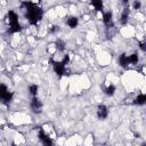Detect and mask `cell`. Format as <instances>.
<instances>
[{"label":"cell","mask_w":146,"mask_h":146,"mask_svg":"<svg viewBox=\"0 0 146 146\" xmlns=\"http://www.w3.org/2000/svg\"><path fill=\"white\" fill-rule=\"evenodd\" d=\"M22 6L25 9V17L30 25H38L43 17V9L32 1H24Z\"/></svg>","instance_id":"1"},{"label":"cell","mask_w":146,"mask_h":146,"mask_svg":"<svg viewBox=\"0 0 146 146\" xmlns=\"http://www.w3.org/2000/svg\"><path fill=\"white\" fill-rule=\"evenodd\" d=\"M7 22H8V33H18L22 31V25L18 22V15L14 10H9L7 13Z\"/></svg>","instance_id":"2"},{"label":"cell","mask_w":146,"mask_h":146,"mask_svg":"<svg viewBox=\"0 0 146 146\" xmlns=\"http://www.w3.org/2000/svg\"><path fill=\"white\" fill-rule=\"evenodd\" d=\"M49 62H50V64H51V66H52V68H54V71L57 74L58 78H62L64 75H70V72L66 70V65L62 60L60 62H56L52 58H50Z\"/></svg>","instance_id":"3"},{"label":"cell","mask_w":146,"mask_h":146,"mask_svg":"<svg viewBox=\"0 0 146 146\" xmlns=\"http://www.w3.org/2000/svg\"><path fill=\"white\" fill-rule=\"evenodd\" d=\"M13 98H14V92L8 90V88L5 83H1V86H0V99H1L2 104L9 105L13 102Z\"/></svg>","instance_id":"4"},{"label":"cell","mask_w":146,"mask_h":146,"mask_svg":"<svg viewBox=\"0 0 146 146\" xmlns=\"http://www.w3.org/2000/svg\"><path fill=\"white\" fill-rule=\"evenodd\" d=\"M42 102L36 97L34 96L31 100V104H30V107H31V111L34 113V114H40L42 112Z\"/></svg>","instance_id":"5"},{"label":"cell","mask_w":146,"mask_h":146,"mask_svg":"<svg viewBox=\"0 0 146 146\" xmlns=\"http://www.w3.org/2000/svg\"><path fill=\"white\" fill-rule=\"evenodd\" d=\"M38 137H39V140H40L43 145H46V146H51V145H52V139H51V138L44 132V130H43L42 128H40V127H39Z\"/></svg>","instance_id":"6"},{"label":"cell","mask_w":146,"mask_h":146,"mask_svg":"<svg viewBox=\"0 0 146 146\" xmlns=\"http://www.w3.org/2000/svg\"><path fill=\"white\" fill-rule=\"evenodd\" d=\"M103 23L106 26V29H111L114 26V22H113V13L111 10L105 11L103 14Z\"/></svg>","instance_id":"7"},{"label":"cell","mask_w":146,"mask_h":146,"mask_svg":"<svg viewBox=\"0 0 146 146\" xmlns=\"http://www.w3.org/2000/svg\"><path fill=\"white\" fill-rule=\"evenodd\" d=\"M107 116H108V108H107V106H105L103 104L99 105L97 107V117L99 120H105V119H107Z\"/></svg>","instance_id":"8"},{"label":"cell","mask_w":146,"mask_h":146,"mask_svg":"<svg viewBox=\"0 0 146 146\" xmlns=\"http://www.w3.org/2000/svg\"><path fill=\"white\" fill-rule=\"evenodd\" d=\"M117 63H119V65H120L122 68H127V67L130 65V63H129V56H127L125 52L121 54L120 57L117 58Z\"/></svg>","instance_id":"9"},{"label":"cell","mask_w":146,"mask_h":146,"mask_svg":"<svg viewBox=\"0 0 146 146\" xmlns=\"http://www.w3.org/2000/svg\"><path fill=\"white\" fill-rule=\"evenodd\" d=\"M133 105H137V106H141V105H145L146 104V94H139L135 97L133 102H132Z\"/></svg>","instance_id":"10"},{"label":"cell","mask_w":146,"mask_h":146,"mask_svg":"<svg viewBox=\"0 0 146 146\" xmlns=\"http://www.w3.org/2000/svg\"><path fill=\"white\" fill-rule=\"evenodd\" d=\"M129 16H130V10H129V8L125 7V8L123 9L121 16H120V23H121L122 25H125V24L128 23V21H129Z\"/></svg>","instance_id":"11"},{"label":"cell","mask_w":146,"mask_h":146,"mask_svg":"<svg viewBox=\"0 0 146 146\" xmlns=\"http://www.w3.org/2000/svg\"><path fill=\"white\" fill-rule=\"evenodd\" d=\"M66 25H67L70 29H75V27L79 25V19H78V17H75V16H70V17L66 19Z\"/></svg>","instance_id":"12"},{"label":"cell","mask_w":146,"mask_h":146,"mask_svg":"<svg viewBox=\"0 0 146 146\" xmlns=\"http://www.w3.org/2000/svg\"><path fill=\"white\" fill-rule=\"evenodd\" d=\"M91 6L96 11H103V7H104L103 0H91Z\"/></svg>","instance_id":"13"},{"label":"cell","mask_w":146,"mask_h":146,"mask_svg":"<svg viewBox=\"0 0 146 146\" xmlns=\"http://www.w3.org/2000/svg\"><path fill=\"white\" fill-rule=\"evenodd\" d=\"M115 91H116V88H115L114 84H110V86H107V87L104 88V92H105V95H106V96H110V97L114 96Z\"/></svg>","instance_id":"14"},{"label":"cell","mask_w":146,"mask_h":146,"mask_svg":"<svg viewBox=\"0 0 146 146\" xmlns=\"http://www.w3.org/2000/svg\"><path fill=\"white\" fill-rule=\"evenodd\" d=\"M38 90H39V86L38 84L33 83V84H30L29 86V92H30V95L32 97H34V96L38 95Z\"/></svg>","instance_id":"15"},{"label":"cell","mask_w":146,"mask_h":146,"mask_svg":"<svg viewBox=\"0 0 146 146\" xmlns=\"http://www.w3.org/2000/svg\"><path fill=\"white\" fill-rule=\"evenodd\" d=\"M138 60H139V57H138V54L137 52H133V54L129 55V63L131 65H137L138 64Z\"/></svg>","instance_id":"16"},{"label":"cell","mask_w":146,"mask_h":146,"mask_svg":"<svg viewBox=\"0 0 146 146\" xmlns=\"http://www.w3.org/2000/svg\"><path fill=\"white\" fill-rule=\"evenodd\" d=\"M55 47H56L57 50H59V51H64L65 48H66V43H65L63 40H57V41L55 42Z\"/></svg>","instance_id":"17"},{"label":"cell","mask_w":146,"mask_h":146,"mask_svg":"<svg viewBox=\"0 0 146 146\" xmlns=\"http://www.w3.org/2000/svg\"><path fill=\"white\" fill-rule=\"evenodd\" d=\"M59 31V26L58 25H51L50 27H49V32L50 33H56V32H58Z\"/></svg>","instance_id":"18"},{"label":"cell","mask_w":146,"mask_h":146,"mask_svg":"<svg viewBox=\"0 0 146 146\" xmlns=\"http://www.w3.org/2000/svg\"><path fill=\"white\" fill-rule=\"evenodd\" d=\"M132 7H133V9H140V7H141V3H140V1L139 0H135L133 1V3H132Z\"/></svg>","instance_id":"19"},{"label":"cell","mask_w":146,"mask_h":146,"mask_svg":"<svg viewBox=\"0 0 146 146\" xmlns=\"http://www.w3.org/2000/svg\"><path fill=\"white\" fill-rule=\"evenodd\" d=\"M62 62H63L65 65H67V64H68V62H70V55H67V54H66V55H64V57L62 58Z\"/></svg>","instance_id":"20"},{"label":"cell","mask_w":146,"mask_h":146,"mask_svg":"<svg viewBox=\"0 0 146 146\" xmlns=\"http://www.w3.org/2000/svg\"><path fill=\"white\" fill-rule=\"evenodd\" d=\"M138 44H139V49L146 54V42H139Z\"/></svg>","instance_id":"21"},{"label":"cell","mask_w":146,"mask_h":146,"mask_svg":"<svg viewBox=\"0 0 146 146\" xmlns=\"http://www.w3.org/2000/svg\"><path fill=\"white\" fill-rule=\"evenodd\" d=\"M121 2H122L123 5H128V3H129V0H121Z\"/></svg>","instance_id":"22"}]
</instances>
